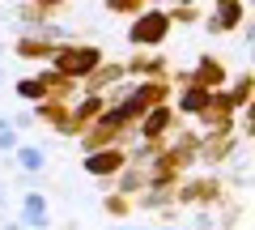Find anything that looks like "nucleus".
Segmentation results:
<instances>
[{
  "label": "nucleus",
  "instance_id": "7ed1b4c3",
  "mask_svg": "<svg viewBox=\"0 0 255 230\" xmlns=\"http://www.w3.org/2000/svg\"><path fill=\"white\" fill-rule=\"evenodd\" d=\"M119 166H124V154H119V149H98V154L85 158V171H90V175H111Z\"/></svg>",
  "mask_w": 255,
  "mask_h": 230
},
{
  "label": "nucleus",
  "instance_id": "f257e3e1",
  "mask_svg": "<svg viewBox=\"0 0 255 230\" xmlns=\"http://www.w3.org/2000/svg\"><path fill=\"white\" fill-rule=\"evenodd\" d=\"M55 64L64 77H85L98 68V51L94 47H64V51H55Z\"/></svg>",
  "mask_w": 255,
  "mask_h": 230
},
{
  "label": "nucleus",
  "instance_id": "ddd939ff",
  "mask_svg": "<svg viewBox=\"0 0 255 230\" xmlns=\"http://www.w3.org/2000/svg\"><path fill=\"white\" fill-rule=\"evenodd\" d=\"M43 4H55V0H43Z\"/></svg>",
  "mask_w": 255,
  "mask_h": 230
},
{
  "label": "nucleus",
  "instance_id": "20e7f679",
  "mask_svg": "<svg viewBox=\"0 0 255 230\" xmlns=\"http://www.w3.org/2000/svg\"><path fill=\"white\" fill-rule=\"evenodd\" d=\"M243 21V4L238 0H221V9H217V17L209 21V30H230V26H238Z\"/></svg>",
  "mask_w": 255,
  "mask_h": 230
},
{
  "label": "nucleus",
  "instance_id": "39448f33",
  "mask_svg": "<svg viewBox=\"0 0 255 230\" xmlns=\"http://www.w3.org/2000/svg\"><path fill=\"white\" fill-rule=\"evenodd\" d=\"M17 98H26V102H43V98H47V81H38V77L17 81Z\"/></svg>",
  "mask_w": 255,
  "mask_h": 230
},
{
  "label": "nucleus",
  "instance_id": "6e6552de",
  "mask_svg": "<svg viewBox=\"0 0 255 230\" xmlns=\"http://www.w3.org/2000/svg\"><path fill=\"white\" fill-rule=\"evenodd\" d=\"M179 107L183 111H204V107H209V90H204V85H187V94H183Z\"/></svg>",
  "mask_w": 255,
  "mask_h": 230
},
{
  "label": "nucleus",
  "instance_id": "9b49d317",
  "mask_svg": "<svg viewBox=\"0 0 255 230\" xmlns=\"http://www.w3.org/2000/svg\"><path fill=\"white\" fill-rule=\"evenodd\" d=\"M13 145H17V137H13V128L4 124V128H0V149H13Z\"/></svg>",
  "mask_w": 255,
  "mask_h": 230
},
{
  "label": "nucleus",
  "instance_id": "9d476101",
  "mask_svg": "<svg viewBox=\"0 0 255 230\" xmlns=\"http://www.w3.org/2000/svg\"><path fill=\"white\" fill-rule=\"evenodd\" d=\"M166 124H174V115H170L166 107H157L153 115H149V124H145V137H157V132H162Z\"/></svg>",
  "mask_w": 255,
  "mask_h": 230
},
{
  "label": "nucleus",
  "instance_id": "f8f14e48",
  "mask_svg": "<svg viewBox=\"0 0 255 230\" xmlns=\"http://www.w3.org/2000/svg\"><path fill=\"white\" fill-rule=\"evenodd\" d=\"M107 4H111V9H136L140 0H107Z\"/></svg>",
  "mask_w": 255,
  "mask_h": 230
},
{
  "label": "nucleus",
  "instance_id": "4468645a",
  "mask_svg": "<svg viewBox=\"0 0 255 230\" xmlns=\"http://www.w3.org/2000/svg\"><path fill=\"white\" fill-rule=\"evenodd\" d=\"M4 230H17V226H4Z\"/></svg>",
  "mask_w": 255,
  "mask_h": 230
},
{
  "label": "nucleus",
  "instance_id": "f03ea898",
  "mask_svg": "<svg viewBox=\"0 0 255 230\" xmlns=\"http://www.w3.org/2000/svg\"><path fill=\"white\" fill-rule=\"evenodd\" d=\"M166 30H170L166 13H145L140 21H132L128 38H132V43H162V38H166Z\"/></svg>",
  "mask_w": 255,
  "mask_h": 230
},
{
  "label": "nucleus",
  "instance_id": "423d86ee",
  "mask_svg": "<svg viewBox=\"0 0 255 230\" xmlns=\"http://www.w3.org/2000/svg\"><path fill=\"white\" fill-rule=\"evenodd\" d=\"M196 77H200V85H204V90H209V85H221V81H226V73H221V64H217V60H200Z\"/></svg>",
  "mask_w": 255,
  "mask_h": 230
},
{
  "label": "nucleus",
  "instance_id": "1a4fd4ad",
  "mask_svg": "<svg viewBox=\"0 0 255 230\" xmlns=\"http://www.w3.org/2000/svg\"><path fill=\"white\" fill-rule=\"evenodd\" d=\"M17 55H26V60H47V55H55L47 43H34V38H21L17 43Z\"/></svg>",
  "mask_w": 255,
  "mask_h": 230
},
{
  "label": "nucleus",
  "instance_id": "0eeeda50",
  "mask_svg": "<svg viewBox=\"0 0 255 230\" xmlns=\"http://www.w3.org/2000/svg\"><path fill=\"white\" fill-rule=\"evenodd\" d=\"M17 162L26 166V171H43V166H47V154H43L38 145H21V149H17Z\"/></svg>",
  "mask_w": 255,
  "mask_h": 230
}]
</instances>
